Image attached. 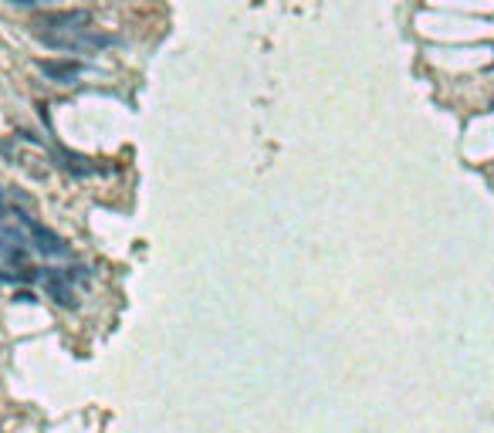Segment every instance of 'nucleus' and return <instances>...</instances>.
Returning <instances> with one entry per match:
<instances>
[{
	"mask_svg": "<svg viewBox=\"0 0 494 433\" xmlns=\"http://www.w3.org/2000/svg\"><path fill=\"white\" fill-rule=\"evenodd\" d=\"M38 41L51 51H75V54H95V51L108 48L112 37L92 27H75V31H61V34H38Z\"/></svg>",
	"mask_w": 494,
	"mask_h": 433,
	"instance_id": "1",
	"label": "nucleus"
},
{
	"mask_svg": "<svg viewBox=\"0 0 494 433\" xmlns=\"http://www.w3.org/2000/svg\"><path fill=\"white\" fill-rule=\"evenodd\" d=\"M92 24V14L88 10H38V14H31V21H27V27H31V34L38 37V34H61V31H75V27H88Z\"/></svg>",
	"mask_w": 494,
	"mask_h": 433,
	"instance_id": "2",
	"label": "nucleus"
},
{
	"mask_svg": "<svg viewBox=\"0 0 494 433\" xmlns=\"http://www.w3.org/2000/svg\"><path fill=\"white\" fill-rule=\"evenodd\" d=\"M17 220L24 223V230L31 234V244H34V251H41L44 257H68V254H71V247H68L65 240L58 237L54 230H48V227H44V223L31 220L27 213H17Z\"/></svg>",
	"mask_w": 494,
	"mask_h": 433,
	"instance_id": "3",
	"label": "nucleus"
},
{
	"mask_svg": "<svg viewBox=\"0 0 494 433\" xmlns=\"http://www.w3.org/2000/svg\"><path fill=\"white\" fill-rule=\"evenodd\" d=\"M41 278H44V285H48V294L54 298L61 308H78V294H75V285L68 281L65 268H41Z\"/></svg>",
	"mask_w": 494,
	"mask_h": 433,
	"instance_id": "4",
	"label": "nucleus"
},
{
	"mask_svg": "<svg viewBox=\"0 0 494 433\" xmlns=\"http://www.w3.org/2000/svg\"><path fill=\"white\" fill-rule=\"evenodd\" d=\"M38 71L58 85H75L81 78V65L78 61H65V58H38Z\"/></svg>",
	"mask_w": 494,
	"mask_h": 433,
	"instance_id": "5",
	"label": "nucleus"
},
{
	"mask_svg": "<svg viewBox=\"0 0 494 433\" xmlns=\"http://www.w3.org/2000/svg\"><path fill=\"white\" fill-rule=\"evenodd\" d=\"M51 159H54L58 170L71 173V176H78V180H85V176H95V173H108L105 166H95L92 159H85V156L71 153V149H51Z\"/></svg>",
	"mask_w": 494,
	"mask_h": 433,
	"instance_id": "6",
	"label": "nucleus"
},
{
	"mask_svg": "<svg viewBox=\"0 0 494 433\" xmlns=\"http://www.w3.org/2000/svg\"><path fill=\"white\" fill-rule=\"evenodd\" d=\"M65 274H68V281H71V285L88 281V268H78V264H75V268H65Z\"/></svg>",
	"mask_w": 494,
	"mask_h": 433,
	"instance_id": "7",
	"label": "nucleus"
},
{
	"mask_svg": "<svg viewBox=\"0 0 494 433\" xmlns=\"http://www.w3.org/2000/svg\"><path fill=\"white\" fill-rule=\"evenodd\" d=\"M14 302H21V305H27V302H38V294H34V291H17V298H14Z\"/></svg>",
	"mask_w": 494,
	"mask_h": 433,
	"instance_id": "8",
	"label": "nucleus"
},
{
	"mask_svg": "<svg viewBox=\"0 0 494 433\" xmlns=\"http://www.w3.org/2000/svg\"><path fill=\"white\" fill-rule=\"evenodd\" d=\"M7 4H17V7H34L38 0H7Z\"/></svg>",
	"mask_w": 494,
	"mask_h": 433,
	"instance_id": "9",
	"label": "nucleus"
},
{
	"mask_svg": "<svg viewBox=\"0 0 494 433\" xmlns=\"http://www.w3.org/2000/svg\"><path fill=\"white\" fill-rule=\"evenodd\" d=\"M0 203H4V193H0Z\"/></svg>",
	"mask_w": 494,
	"mask_h": 433,
	"instance_id": "10",
	"label": "nucleus"
},
{
	"mask_svg": "<svg viewBox=\"0 0 494 433\" xmlns=\"http://www.w3.org/2000/svg\"><path fill=\"white\" fill-rule=\"evenodd\" d=\"M0 285H4V281H0Z\"/></svg>",
	"mask_w": 494,
	"mask_h": 433,
	"instance_id": "11",
	"label": "nucleus"
}]
</instances>
